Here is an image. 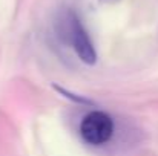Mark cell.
<instances>
[{"label":"cell","mask_w":158,"mask_h":156,"mask_svg":"<svg viewBox=\"0 0 158 156\" xmlns=\"http://www.w3.org/2000/svg\"><path fill=\"white\" fill-rule=\"evenodd\" d=\"M66 31H68V37H71L72 48H74L75 54L78 55V58L86 64H94L97 61L95 48H94L86 29L83 28L80 20L75 17V14H72V12H69L66 17Z\"/></svg>","instance_id":"2"},{"label":"cell","mask_w":158,"mask_h":156,"mask_svg":"<svg viewBox=\"0 0 158 156\" xmlns=\"http://www.w3.org/2000/svg\"><path fill=\"white\" fill-rule=\"evenodd\" d=\"M102 2H107L109 3V2H115V0H102Z\"/></svg>","instance_id":"3"},{"label":"cell","mask_w":158,"mask_h":156,"mask_svg":"<svg viewBox=\"0 0 158 156\" xmlns=\"http://www.w3.org/2000/svg\"><path fill=\"white\" fill-rule=\"evenodd\" d=\"M114 133V121L112 118L100 110H94L88 113L80 122V136L85 142L91 146H103Z\"/></svg>","instance_id":"1"}]
</instances>
